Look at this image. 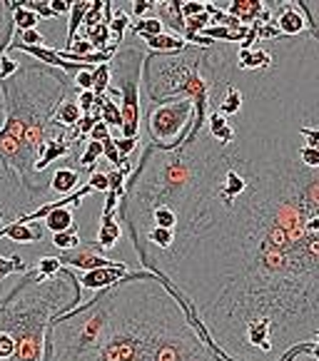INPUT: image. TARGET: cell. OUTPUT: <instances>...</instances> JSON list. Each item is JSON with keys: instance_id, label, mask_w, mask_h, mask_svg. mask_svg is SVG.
I'll use <instances>...</instances> for the list:
<instances>
[{"instance_id": "cell-35", "label": "cell", "mask_w": 319, "mask_h": 361, "mask_svg": "<svg viewBox=\"0 0 319 361\" xmlns=\"http://www.w3.org/2000/svg\"><path fill=\"white\" fill-rule=\"evenodd\" d=\"M23 8H28L30 13H35L37 18H58L48 8V0H23Z\"/></svg>"}, {"instance_id": "cell-5", "label": "cell", "mask_w": 319, "mask_h": 361, "mask_svg": "<svg viewBox=\"0 0 319 361\" xmlns=\"http://www.w3.org/2000/svg\"><path fill=\"white\" fill-rule=\"evenodd\" d=\"M234 58L224 45L195 48L187 45L180 53H145L143 60V87L152 105L190 100L192 117L190 135L195 140L205 130L210 110H217L224 87L232 82Z\"/></svg>"}, {"instance_id": "cell-34", "label": "cell", "mask_w": 319, "mask_h": 361, "mask_svg": "<svg viewBox=\"0 0 319 361\" xmlns=\"http://www.w3.org/2000/svg\"><path fill=\"white\" fill-rule=\"evenodd\" d=\"M75 102H78V107H80L83 115L95 112V92L92 90H78L75 92Z\"/></svg>"}, {"instance_id": "cell-29", "label": "cell", "mask_w": 319, "mask_h": 361, "mask_svg": "<svg viewBox=\"0 0 319 361\" xmlns=\"http://www.w3.org/2000/svg\"><path fill=\"white\" fill-rule=\"evenodd\" d=\"M35 25H37V16L28 11V8H23V0H20V6L13 11V27L16 30H30Z\"/></svg>"}, {"instance_id": "cell-32", "label": "cell", "mask_w": 319, "mask_h": 361, "mask_svg": "<svg viewBox=\"0 0 319 361\" xmlns=\"http://www.w3.org/2000/svg\"><path fill=\"white\" fill-rule=\"evenodd\" d=\"M60 269H63V267H60L58 257H40V259H37V264H35V271L43 276V279H50V276H55Z\"/></svg>"}, {"instance_id": "cell-11", "label": "cell", "mask_w": 319, "mask_h": 361, "mask_svg": "<svg viewBox=\"0 0 319 361\" xmlns=\"http://www.w3.org/2000/svg\"><path fill=\"white\" fill-rule=\"evenodd\" d=\"M275 65V55L265 48H239L234 55V68L239 70H262L270 73Z\"/></svg>"}, {"instance_id": "cell-31", "label": "cell", "mask_w": 319, "mask_h": 361, "mask_svg": "<svg viewBox=\"0 0 319 361\" xmlns=\"http://www.w3.org/2000/svg\"><path fill=\"white\" fill-rule=\"evenodd\" d=\"M107 87H110V68L107 65L92 68V92L95 95H105Z\"/></svg>"}, {"instance_id": "cell-26", "label": "cell", "mask_w": 319, "mask_h": 361, "mask_svg": "<svg viewBox=\"0 0 319 361\" xmlns=\"http://www.w3.org/2000/svg\"><path fill=\"white\" fill-rule=\"evenodd\" d=\"M100 154H102L100 142L88 140L85 149H83V154H80V159H78V165H80L78 172H88V175H92V172H95V162L100 159Z\"/></svg>"}, {"instance_id": "cell-4", "label": "cell", "mask_w": 319, "mask_h": 361, "mask_svg": "<svg viewBox=\"0 0 319 361\" xmlns=\"http://www.w3.org/2000/svg\"><path fill=\"white\" fill-rule=\"evenodd\" d=\"M80 302L83 289L73 269H60L50 279L28 269L0 297V361H43L50 324Z\"/></svg>"}, {"instance_id": "cell-37", "label": "cell", "mask_w": 319, "mask_h": 361, "mask_svg": "<svg viewBox=\"0 0 319 361\" xmlns=\"http://www.w3.org/2000/svg\"><path fill=\"white\" fill-rule=\"evenodd\" d=\"M20 68V63H18L16 58H11V55H3V58H0V82H3V80H8L11 78V75H16V70Z\"/></svg>"}, {"instance_id": "cell-9", "label": "cell", "mask_w": 319, "mask_h": 361, "mask_svg": "<svg viewBox=\"0 0 319 361\" xmlns=\"http://www.w3.org/2000/svg\"><path fill=\"white\" fill-rule=\"evenodd\" d=\"M130 271H133L130 269V264H125V262H115L112 267H100V269H92V271H85V274H80L78 284H80V289H95V292H100V289H107V287H112V284L123 282Z\"/></svg>"}, {"instance_id": "cell-18", "label": "cell", "mask_w": 319, "mask_h": 361, "mask_svg": "<svg viewBox=\"0 0 319 361\" xmlns=\"http://www.w3.org/2000/svg\"><path fill=\"white\" fill-rule=\"evenodd\" d=\"M145 45L150 48V53H180L187 48V43L177 35H155V37H145Z\"/></svg>"}, {"instance_id": "cell-22", "label": "cell", "mask_w": 319, "mask_h": 361, "mask_svg": "<svg viewBox=\"0 0 319 361\" xmlns=\"http://www.w3.org/2000/svg\"><path fill=\"white\" fill-rule=\"evenodd\" d=\"M13 32H16V27H13V13L8 8V0H0V58L8 53Z\"/></svg>"}, {"instance_id": "cell-17", "label": "cell", "mask_w": 319, "mask_h": 361, "mask_svg": "<svg viewBox=\"0 0 319 361\" xmlns=\"http://www.w3.org/2000/svg\"><path fill=\"white\" fill-rule=\"evenodd\" d=\"M80 185V172L75 167H60V170L53 172V180L48 182L50 190L60 192V195H73L75 187Z\"/></svg>"}, {"instance_id": "cell-43", "label": "cell", "mask_w": 319, "mask_h": 361, "mask_svg": "<svg viewBox=\"0 0 319 361\" xmlns=\"http://www.w3.org/2000/svg\"><path fill=\"white\" fill-rule=\"evenodd\" d=\"M130 6H133V16L140 20V18H145L150 11H155V0H135Z\"/></svg>"}, {"instance_id": "cell-3", "label": "cell", "mask_w": 319, "mask_h": 361, "mask_svg": "<svg viewBox=\"0 0 319 361\" xmlns=\"http://www.w3.org/2000/svg\"><path fill=\"white\" fill-rule=\"evenodd\" d=\"M75 92L68 75L40 63H20L16 75L0 82V167L30 200L50 190L35 172V165L48 140L68 137V130L55 120V112Z\"/></svg>"}, {"instance_id": "cell-12", "label": "cell", "mask_w": 319, "mask_h": 361, "mask_svg": "<svg viewBox=\"0 0 319 361\" xmlns=\"http://www.w3.org/2000/svg\"><path fill=\"white\" fill-rule=\"evenodd\" d=\"M75 149V145L70 142L68 137H55V140H48L43 147V152H40V157H37V165H35V172L37 175H43L45 170H48L53 162H58V159H65L70 152Z\"/></svg>"}, {"instance_id": "cell-8", "label": "cell", "mask_w": 319, "mask_h": 361, "mask_svg": "<svg viewBox=\"0 0 319 361\" xmlns=\"http://www.w3.org/2000/svg\"><path fill=\"white\" fill-rule=\"evenodd\" d=\"M58 262L63 269H73V271L80 269L83 274L92 269H100V267L115 264V259L102 257V250L95 239H92V242H80V247H75V250H70V252H63V255L58 257Z\"/></svg>"}, {"instance_id": "cell-23", "label": "cell", "mask_w": 319, "mask_h": 361, "mask_svg": "<svg viewBox=\"0 0 319 361\" xmlns=\"http://www.w3.org/2000/svg\"><path fill=\"white\" fill-rule=\"evenodd\" d=\"M115 6H117V3H115ZM107 27H110L112 45H117V48H120V43H123L125 32H128V27H130V16L123 11V8H115V11H112L110 23H107Z\"/></svg>"}, {"instance_id": "cell-15", "label": "cell", "mask_w": 319, "mask_h": 361, "mask_svg": "<svg viewBox=\"0 0 319 361\" xmlns=\"http://www.w3.org/2000/svg\"><path fill=\"white\" fill-rule=\"evenodd\" d=\"M205 130L207 135L219 145H229L234 140V125L229 123L227 117H222L219 112L210 110L207 112V120H205Z\"/></svg>"}, {"instance_id": "cell-28", "label": "cell", "mask_w": 319, "mask_h": 361, "mask_svg": "<svg viewBox=\"0 0 319 361\" xmlns=\"http://www.w3.org/2000/svg\"><path fill=\"white\" fill-rule=\"evenodd\" d=\"M28 264L20 255H13V257H0V279H6L11 274H25Z\"/></svg>"}, {"instance_id": "cell-45", "label": "cell", "mask_w": 319, "mask_h": 361, "mask_svg": "<svg viewBox=\"0 0 319 361\" xmlns=\"http://www.w3.org/2000/svg\"><path fill=\"white\" fill-rule=\"evenodd\" d=\"M48 8L55 16H68L70 13V0H48Z\"/></svg>"}, {"instance_id": "cell-13", "label": "cell", "mask_w": 319, "mask_h": 361, "mask_svg": "<svg viewBox=\"0 0 319 361\" xmlns=\"http://www.w3.org/2000/svg\"><path fill=\"white\" fill-rule=\"evenodd\" d=\"M0 237H8L18 245H32L43 239V229L37 224H20L16 219H11L8 224H0Z\"/></svg>"}, {"instance_id": "cell-1", "label": "cell", "mask_w": 319, "mask_h": 361, "mask_svg": "<svg viewBox=\"0 0 319 361\" xmlns=\"http://www.w3.org/2000/svg\"><path fill=\"white\" fill-rule=\"evenodd\" d=\"M250 123L245 190L224 195L215 187L205 130L185 140L187 177L157 204L177 217L172 245L135 255L215 354L279 361L294 346L319 341V170L297 157L302 125L287 128L282 115L270 130Z\"/></svg>"}, {"instance_id": "cell-6", "label": "cell", "mask_w": 319, "mask_h": 361, "mask_svg": "<svg viewBox=\"0 0 319 361\" xmlns=\"http://www.w3.org/2000/svg\"><path fill=\"white\" fill-rule=\"evenodd\" d=\"M145 50L125 48L117 50L112 60L107 63L110 68V87L117 90L120 100V137L133 140L140 137V70H143Z\"/></svg>"}, {"instance_id": "cell-33", "label": "cell", "mask_w": 319, "mask_h": 361, "mask_svg": "<svg viewBox=\"0 0 319 361\" xmlns=\"http://www.w3.org/2000/svg\"><path fill=\"white\" fill-rule=\"evenodd\" d=\"M297 157L304 167L309 170H319V147H307V145H299Z\"/></svg>"}, {"instance_id": "cell-21", "label": "cell", "mask_w": 319, "mask_h": 361, "mask_svg": "<svg viewBox=\"0 0 319 361\" xmlns=\"http://www.w3.org/2000/svg\"><path fill=\"white\" fill-rule=\"evenodd\" d=\"M88 8H90V0H75V3H70L68 37H65V45H63V48H68V45L73 43L75 37H78V30H80V25H83V18H85ZM63 48H60V50H63Z\"/></svg>"}, {"instance_id": "cell-10", "label": "cell", "mask_w": 319, "mask_h": 361, "mask_svg": "<svg viewBox=\"0 0 319 361\" xmlns=\"http://www.w3.org/2000/svg\"><path fill=\"white\" fill-rule=\"evenodd\" d=\"M222 11L227 13L229 18L239 23V25L250 27L252 23L262 20L267 11V3L265 0H229V3H222Z\"/></svg>"}, {"instance_id": "cell-24", "label": "cell", "mask_w": 319, "mask_h": 361, "mask_svg": "<svg viewBox=\"0 0 319 361\" xmlns=\"http://www.w3.org/2000/svg\"><path fill=\"white\" fill-rule=\"evenodd\" d=\"M80 117H83V112H80L78 102H75V95L68 97V100L63 102V105L58 107V112H55V120H58L60 125H63L65 130H70L75 123H78Z\"/></svg>"}, {"instance_id": "cell-25", "label": "cell", "mask_w": 319, "mask_h": 361, "mask_svg": "<svg viewBox=\"0 0 319 361\" xmlns=\"http://www.w3.org/2000/svg\"><path fill=\"white\" fill-rule=\"evenodd\" d=\"M279 361H319V341L294 346V349H289Z\"/></svg>"}, {"instance_id": "cell-41", "label": "cell", "mask_w": 319, "mask_h": 361, "mask_svg": "<svg viewBox=\"0 0 319 361\" xmlns=\"http://www.w3.org/2000/svg\"><path fill=\"white\" fill-rule=\"evenodd\" d=\"M75 90H92V70H80L73 78Z\"/></svg>"}, {"instance_id": "cell-14", "label": "cell", "mask_w": 319, "mask_h": 361, "mask_svg": "<svg viewBox=\"0 0 319 361\" xmlns=\"http://www.w3.org/2000/svg\"><path fill=\"white\" fill-rule=\"evenodd\" d=\"M155 11L160 13V25L170 27L175 35L182 37L185 32V20L180 16V0H155Z\"/></svg>"}, {"instance_id": "cell-39", "label": "cell", "mask_w": 319, "mask_h": 361, "mask_svg": "<svg viewBox=\"0 0 319 361\" xmlns=\"http://www.w3.org/2000/svg\"><path fill=\"white\" fill-rule=\"evenodd\" d=\"M299 137L307 140V147H319V128L317 125H302L299 128Z\"/></svg>"}, {"instance_id": "cell-36", "label": "cell", "mask_w": 319, "mask_h": 361, "mask_svg": "<svg viewBox=\"0 0 319 361\" xmlns=\"http://www.w3.org/2000/svg\"><path fill=\"white\" fill-rule=\"evenodd\" d=\"M200 13H205V3H200V0H180V16H182V20H185V18L200 16Z\"/></svg>"}, {"instance_id": "cell-2", "label": "cell", "mask_w": 319, "mask_h": 361, "mask_svg": "<svg viewBox=\"0 0 319 361\" xmlns=\"http://www.w3.org/2000/svg\"><path fill=\"white\" fill-rule=\"evenodd\" d=\"M43 361H229L200 339L150 271L95 292L50 324Z\"/></svg>"}, {"instance_id": "cell-19", "label": "cell", "mask_w": 319, "mask_h": 361, "mask_svg": "<svg viewBox=\"0 0 319 361\" xmlns=\"http://www.w3.org/2000/svg\"><path fill=\"white\" fill-rule=\"evenodd\" d=\"M120 237H123V229H120V222L115 219H100V229H97V245H100V250H112V247H117V242H120Z\"/></svg>"}, {"instance_id": "cell-16", "label": "cell", "mask_w": 319, "mask_h": 361, "mask_svg": "<svg viewBox=\"0 0 319 361\" xmlns=\"http://www.w3.org/2000/svg\"><path fill=\"white\" fill-rule=\"evenodd\" d=\"M242 107H245L242 90H239L234 82H229V85L224 87V95H222V100H219V105H217V110H215V112H219V115L229 120V117L239 115V112H242Z\"/></svg>"}, {"instance_id": "cell-7", "label": "cell", "mask_w": 319, "mask_h": 361, "mask_svg": "<svg viewBox=\"0 0 319 361\" xmlns=\"http://www.w3.org/2000/svg\"><path fill=\"white\" fill-rule=\"evenodd\" d=\"M192 117H195V110H192L190 100L150 107L148 115H145V125H148V135L155 147L175 149L177 145L185 142L192 128Z\"/></svg>"}, {"instance_id": "cell-44", "label": "cell", "mask_w": 319, "mask_h": 361, "mask_svg": "<svg viewBox=\"0 0 319 361\" xmlns=\"http://www.w3.org/2000/svg\"><path fill=\"white\" fill-rule=\"evenodd\" d=\"M88 187L92 192H107V175L105 172H92L90 180H88Z\"/></svg>"}, {"instance_id": "cell-27", "label": "cell", "mask_w": 319, "mask_h": 361, "mask_svg": "<svg viewBox=\"0 0 319 361\" xmlns=\"http://www.w3.org/2000/svg\"><path fill=\"white\" fill-rule=\"evenodd\" d=\"M128 30H133L135 35L138 37H155V35H162V32H165V27L160 25V20L157 18H140L138 23H135V25H130Z\"/></svg>"}, {"instance_id": "cell-30", "label": "cell", "mask_w": 319, "mask_h": 361, "mask_svg": "<svg viewBox=\"0 0 319 361\" xmlns=\"http://www.w3.org/2000/svg\"><path fill=\"white\" fill-rule=\"evenodd\" d=\"M53 247L55 250H63V252H70L75 247H80V234L78 229H68V232H58L53 234Z\"/></svg>"}, {"instance_id": "cell-40", "label": "cell", "mask_w": 319, "mask_h": 361, "mask_svg": "<svg viewBox=\"0 0 319 361\" xmlns=\"http://www.w3.org/2000/svg\"><path fill=\"white\" fill-rule=\"evenodd\" d=\"M117 217V192L107 190V200H105V207H102L100 219H115Z\"/></svg>"}, {"instance_id": "cell-42", "label": "cell", "mask_w": 319, "mask_h": 361, "mask_svg": "<svg viewBox=\"0 0 319 361\" xmlns=\"http://www.w3.org/2000/svg\"><path fill=\"white\" fill-rule=\"evenodd\" d=\"M88 137H90L92 142H105V140H110L112 135H110V128H107V125L95 123V125H92V130H90V135H88Z\"/></svg>"}, {"instance_id": "cell-38", "label": "cell", "mask_w": 319, "mask_h": 361, "mask_svg": "<svg viewBox=\"0 0 319 361\" xmlns=\"http://www.w3.org/2000/svg\"><path fill=\"white\" fill-rule=\"evenodd\" d=\"M115 140V149L120 157H130V152H133L135 147L140 145V137H133V140H125V137H112Z\"/></svg>"}, {"instance_id": "cell-20", "label": "cell", "mask_w": 319, "mask_h": 361, "mask_svg": "<svg viewBox=\"0 0 319 361\" xmlns=\"http://www.w3.org/2000/svg\"><path fill=\"white\" fill-rule=\"evenodd\" d=\"M95 107L100 112V123L107 128H117L123 125V117H120V107L115 105V100H110L107 95H95Z\"/></svg>"}]
</instances>
